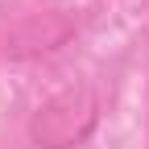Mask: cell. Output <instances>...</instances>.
Listing matches in <instances>:
<instances>
[{
  "mask_svg": "<svg viewBox=\"0 0 149 149\" xmlns=\"http://www.w3.org/2000/svg\"><path fill=\"white\" fill-rule=\"evenodd\" d=\"M100 124V95L91 83H70L42 100L29 116V141L37 149H74Z\"/></svg>",
  "mask_w": 149,
  "mask_h": 149,
  "instance_id": "1",
  "label": "cell"
}]
</instances>
